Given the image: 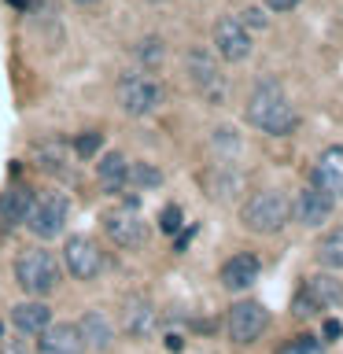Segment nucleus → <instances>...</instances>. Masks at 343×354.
I'll return each mask as SVG.
<instances>
[{
  "label": "nucleus",
  "mask_w": 343,
  "mask_h": 354,
  "mask_svg": "<svg viewBox=\"0 0 343 354\" xmlns=\"http://www.w3.org/2000/svg\"><path fill=\"white\" fill-rule=\"evenodd\" d=\"M243 115H248V122L259 133H266V137H288V133L299 126V115L292 111V104H288L281 82H273V77H262V82L251 88Z\"/></svg>",
  "instance_id": "nucleus-1"
},
{
  "label": "nucleus",
  "mask_w": 343,
  "mask_h": 354,
  "mask_svg": "<svg viewBox=\"0 0 343 354\" xmlns=\"http://www.w3.org/2000/svg\"><path fill=\"white\" fill-rule=\"evenodd\" d=\"M240 218L251 232L273 236V232H281L288 225V218H292V199L284 192H277V188H262V192H254L248 203H243Z\"/></svg>",
  "instance_id": "nucleus-2"
},
{
  "label": "nucleus",
  "mask_w": 343,
  "mask_h": 354,
  "mask_svg": "<svg viewBox=\"0 0 343 354\" xmlns=\"http://www.w3.org/2000/svg\"><path fill=\"white\" fill-rule=\"evenodd\" d=\"M15 281L33 299H44L59 288V266H55V259L44 248H26L15 259Z\"/></svg>",
  "instance_id": "nucleus-3"
},
{
  "label": "nucleus",
  "mask_w": 343,
  "mask_h": 354,
  "mask_svg": "<svg viewBox=\"0 0 343 354\" xmlns=\"http://www.w3.org/2000/svg\"><path fill=\"white\" fill-rule=\"evenodd\" d=\"M66 218H71V199L63 192H41V196H33V203H30L26 229L37 240H55V236H63Z\"/></svg>",
  "instance_id": "nucleus-4"
},
{
  "label": "nucleus",
  "mask_w": 343,
  "mask_h": 354,
  "mask_svg": "<svg viewBox=\"0 0 343 354\" xmlns=\"http://www.w3.org/2000/svg\"><path fill=\"white\" fill-rule=\"evenodd\" d=\"M270 328V314H266L262 303L254 299H240V303L229 306L225 314V332L237 347H251L254 339H262V332Z\"/></svg>",
  "instance_id": "nucleus-5"
},
{
  "label": "nucleus",
  "mask_w": 343,
  "mask_h": 354,
  "mask_svg": "<svg viewBox=\"0 0 343 354\" xmlns=\"http://www.w3.org/2000/svg\"><path fill=\"white\" fill-rule=\"evenodd\" d=\"M159 104H163V85L155 77H144V74H122L118 77V107L126 115L144 118Z\"/></svg>",
  "instance_id": "nucleus-6"
},
{
  "label": "nucleus",
  "mask_w": 343,
  "mask_h": 354,
  "mask_svg": "<svg viewBox=\"0 0 343 354\" xmlns=\"http://www.w3.org/2000/svg\"><path fill=\"white\" fill-rule=\"evenodd\" d=\"M100 225H104L107 240L118 243V248H144V240H148V225H144V218L137 214L133 207H111L100 214Z\"/></svg>",
  "instance_id": "nucleus-7"
},
{
  "label": "nucleus",
  "mask_w": 343,
  "mask_h": 354,
  "mask_svg": "<svg viewBox=\"0 0 343 354\" xmlns=\"http://www.w3.org/2000/svg\"><path fill=\"white\" fill-rule=\"evenodd\" d=\"M185 71L192 77V85L199 88V96L210 100V104H221L225 100V77L218 71V59L207 48H192L185 55Z\"/></svg>",
  "instance_id": "nucleus-8"
},
{
  "label": "nucleus",
  "mask_w": 343,
  "mask_h": 354,
  "mask_svg": "<svg viewBox=\"0 0 343 354\" xmlns=\"http://www.w3.org/2000/svg\"><path fill=\"white\" fill-rule=\"evenodd\" d=\"M104 251H100L96 240L89 236H71L63 243V266L66 273L74 277V281H93V277H100V270H104Z\"/></svg>",
  "instance_id": "nucleus-9"
},
{
  "label": "nucleus",
  "mask_w": 343,
  "mask_h": 354,
  "mask_svg": "<svg viewBox=\"0 0 343 354\" xmlns=\"http://www.w3.org/2000/svg\"><path fill=\"white\" fill-rule=\"evenodd\" d=\"M214 48L225 63H243L251 55V30L243 26L237 15H221L214 22Z\"/></svg>",
  "instance_id": "nucleus-10"
},
{
  "label": "nucleus",
  "mask_w": 343,
  "mask_h": 354,
  "mask_svg": "<svg viewBox=\"0 0 343 354\" xmlns=\"http://www.w3.org/2000/svg\"><path fill=\"white\" fill-rule=\"evenodd\" d=\"M332 210H336V196H328L325 188H317V185H306L303 192L292 199V218L303 221L306 229H321L332 218Z\"/></svg>",
  "instance_id": "nucleus-11"
},
{
  "label": "nucleus",
  "mask_w": 343,
  "mask_h": 354,
  "mask_svg": "<svg viewBox=\"0 0 343 354\" xmlns=\"http://www.w3.org/2000/svg\"><path fill=\"white\" fill-rule=\"evenodd\" d=\"M33 196L37 192H33L30 185H11L0 192V236H8V232H15L19 225H26Z\"/></svg>",
  "instance_id": "nucleus-12"
},
{
  "label": "nucleus",
  "mask_w": 343,
  "mask_h": 354,
  "mask_svg": "<svg viewBox=\"0 0 343 354\" xmlns=\"http://www.w3.org/2000/svg\"><path fill=\"white\" fill-rule=\"evenodd\" d=\"M33 354H85V339L77 325H44L37 332V351Z\"/></svg>",
  "instance_id": "nucleus-13"
},
{
  "label": "nucleus",
  "mask_w": 343,
  "mask_h": 354,
  "mask_svg": "<svg viewBox=\"0 0 343 354\" xmlns=\"http://www.w3.org/2000/svg\"><path fill=\"white\" fill-rule=\"evenodd\" d=\"M259 273H262L259 254L240 251V254H232V259L221 266V288H225V292H248V288L259 281Z\"/></svg>",
  "instance_id": "nucleus-14"
},
{
  "label": "nucleus",
  "mask_w": 343,
  "mask_h": 354,
  "mask_svg": "<svg viewBox=\"0 0 343 354\" xmlns=\"http://www.w3.org/2000/svg\"><path fill=\"white\" fill-rule=\"evenodd\" d=\"M310 185H317V188H325L328 196L343 199V148H340V144H332V148L321 151Z\"/></svg>",
  "instance_id": "nucleus-15"
},
{
  "label": "nucleus",
  "mask_w": 343,
  "mask_h": 354,
  "mask_svg": "<svg viewBox=\"0 0 343 354\" xmlns=\"http://www.w3.org/2000/svg\"><path fill=\"white\" fill-rule=\"evenodd\" d=\"M303 288L314 295V303L321 310L343 306V281H340V277H332V273H310L306 281H303Z\"/></svg>",
  "instance_id": "nucleus-16"
},
{
  "label": "nucleus",
  "mask_w": 343,
  "mask_h": 354,
  "mask_svg": "<svg viewBox=\"0 0 343 354\" xmlns=\"http://www.w3.org/2000/svg\"><path fill=\"white\" fill-rule=\"evenodd\" d=\"M126 174H129L126 155H122V151H107L104 159H100V170H96V185H100V192H107V196L122 192V188H126Z\"/></svg>",
  "instance_id": "nucleus-17"
},
{
  "label": "nucleus",
  "mask_w": 343,
  "mask_h": 354,
  "mask_svg": "<svg viewBox=\"0 0 343 354\" xmlns=\"http://www.w3.org/2000/svg\"><path fill=\"white\" fill-rule=\"evenodd\" d=\"M52 321V310L41 303V299H33V303H19L11 306V325H15V332H22V336H37V332Z\"/></svg>",
  "instance_id": "nucleus-18"
},
{
  "label": "nucleus",
  "mask_w": 343,
  "mask_h": 354,
  "mask_svg": "<svg viewBox=\"0 0 343 354\" xmlns=\"http://www.w3.org/2000/svg\"><path fill=\"white\" fill-rule=\"evenodd\" d=\"M33 162L41 166V170H48V174H66V144L63 140H37L33 144Z\"/></svg>",
  "instance_id": "nucleus-19"
},
{
  "label": "nucleus",
  "mask_w": 343,
  "mask_h": 354,
  "mask_svg": "<svg viewBox=\"0 0 343 354\" xmlns=\"http://www.w3.org/2000/svg\"><path fill=\"white\" fill-rule=\"evenodd\" d=\"M77 332H82V339H85V351H107V347H111V339H115V336H111V325L96 314V310L82 317Z\"/></svg>",
  "instance_id": "nucleus-20"
},
{
  "label": "nucleus",
  "mask_w": 343,
  "mask_h": 354,
  "mask_svg": "<svg viewBox=\"0 0 343 354\" xmlns=\"http://www.w3.org/2000/svg\"><path fill=\"white\" fill-rule=\"evenodd\" d=\"M317 262L325 266V270H343V225L325 232V240H321V248H317Z\"/></svg>",
  "instance_id": "nucleus-21"
},
{
  "label": "nucleus",
  "mask_w": 343,
  "mask_h": 354,
  "mask_svg": "<svg viewBox=\"0 0 343 354\" xmlns=\"http://www.w3.org/2000/svg\"><path fill=\"white\" fill-rule=\"evenodd\" d=\"M126 332L129 336H148L151 332V306L144 303V299L126 303Z\"/></svg>",
  "instance_id": "nucleus-22"
},
{
  "label": "nucleus",
  "mask_w": 343,
  "mask_h": 354,
  "mask_svg": "<svg viewBox=\"0 0 343 354\" xmlns=\"http://www.w3.org/2000/svg\"><path fill=\"white\" fill-rule=\"evenodd\" d=\"M133 55H137V63L144 66V71H159L163 66V59H166V44L155 37H144V41H137V48H133Z\"/></svg>",
  "instance_id": "nucleus-23"
},
{
  "label": "nucleus",
  "mask_w": 343,
  "mask_h": 354,
  "mask_svg": "<svg viewBox=\"0 0 343 354\" xmlns=\"http://www.w3.org/2000/svg\"><path fill=\"white\" fill-rule=\"evenodd\" d=\"M126 185H133V188H159L163 185V170H155V166H148V162H137V166H129Z\"/></svg>",
  "instance_id": "nucleus-24"
},
{
  "label": "nucleus",
  "mask_w": 343,
  "mask_h": 354,
  "mask_svg": "<svg viewBox=\"0 0 343 354\" xmlns=\"http://www.w3.org/2000/svg\"><path fill=\"white\" fill-rule=\"evenodd\" d=\"M100 144H104L100 133H77V137L71 140V151L77 155V159H93V155L100 151Z\"/></svg>",
  "instance_id": "nucleus-25"
},
{
  "label": "nucleus",
  "mask_w": 343,
  "mask_h": 354,
  "mask_svg": "<svg viewBox=\"0 0 343 354\" xmlns=\"http://www.w3.org/2000/svg\"><path fill=\"white\" fill-rule=\"evenodd\" d=\"M214 151L232 159V155H240V133L237 129H214Z\"/></svg>",
  "instance_id": "nucleus-26"
},
{
  "label": "nucleus",
  "mask_w": 343,
  "mask_h": 354,
  "mask_svg": "<svg viewBox=\"0 0 343 354\" xmlns=\"http://www.w3.org/2000/svg\"><path fill=\"white\" fill-rule=\"evenodd\" d=\"M181 225H185L181 207H177V203L163 207V214H159V232H163V236H174V232H181Z\"/></svg>",
  "instance_id": "nucleus-27"
},
{
  "label": "nucleus",
  "mask_w": 343,
  "mask_h": 354,
  "mask_svg": "<svg viewBox=\"0 0 343 354\" xmlns=\"http://www.w3.org/2000/svg\"><path fill=\"white\" fill-rule=\"evenodd\" d=\"M292 314H295V317H317V314H321V306L314 303V295H310L306 288H299L295 299H292Z\"/></svg>",
  "instance_id": "nucleus-28"
},
{
  "label": "nucleus",
  "mask_w": 343,
  "mask_h": 354,
  "mask_svg": "<svg viewBox=\"0 0 343 354\" xmlns=\"http://www.w3.org/2000/svg\"><path fill=\"white\" fill-rule=\"evenodd\" d=\"M237 19H240L243 26H248V30H266V26H270V15H266L262 8H243Z\"/></svg>",
  "instance_id": "nucleus-29"
},
{
  "label": "nucleus",
  "mask_w": 343,
  "mask_h": 354,
  "mask_svg": "<svg viewBox=\"0 0 343 354\" xmlns=\"http://www.w3.org/2000/svg\"><path fill=\"white\" fill-rule=\"evenodd\" d=\"M284 351H288V354H317V351H321V339L306 332V336H295V339L288 343Z\"/></svg>",
  "instance_id": "nucleus-30"
},
{
  "label": "nucleus",
  "mask_w": 343,
  "mask_h": 354,
  "mask_svg": "<svg viewBox=\"0 0 343 354\" xmlns=\"http://www.w3.org/2000/svg\"><path fill=\"white\" fill-rule=\"evenodd\" d=\"M340 336H343V325H340V321H332V317H328V321H325V339H328V343H336Z\"/></svg>",
  "instance_id": "nucleus-31"
},
{
  "label": "nucleus",
  "mask_w": 343,
  "mask_h": 354,
  "mask_svg": "<svg viewBox=\"0 0 343 354\" xmlns=\"http://www.w3.org/2000/svg\"><path fill=\"white\" fill-rule=\"evenodd\" d=\"M266 8L270 11H292V8H299V0H266Z\"/></svg>",
  "instance_id": "nucleus-32"
},
{
  "label": "nucleus",
  "mask_w": 343,
  "mask_h": 354,
  "mask_svg": "<svg viewBox=\"0 0 343 354\" xmlns=\"http://www.w3.org/2000/svg\"><path fill=\"white\" fill-rule=\"evenodd\" d=\"M181 232H185V236H177V243H174L177 251H185L188 243H192V236H196V225H192V229H181Z\"/></svg>",
  "instance_id": "nucleus-33"
},
{
  "label": "nucleus",
  "mask_w": 343,
  "mask_h": 354,
  "mask_svg": "<svg viewBox=\"0 0 343 354\" xmlns=\"http://www.w3.org/2000/svg\"><path fill=\"white\" fill-rule=\"evenodd\" d=\"M181 347H185V339H181V336H166V351L181 354Z\"/></svg>",
  "instance_id": "nucleus-34"
},
{
  "label": "nucleus",
  "mask_w": 343,
  "mask_h": 354,
  "mask_svg": "<svg viewBox=\"0 0 343 354\" xmlns=\"http://www.w3.org/2000/svg\"><path fill=\"white\" fill-rule=\"evenodd\" d=\"M8 8H15V11H26V8H30V0H8Z\"/></svg>",
  "instance_id": "nucleus-35"
},
{
  "label": "nucleus",
  "mask_w": 343,
  "mask_h": 354,
  "mask_svg": "<svg viewBox=\"0 0 343 354\" xmlns=\"http://www.w3.org/2000/svg\"><path fill=\"white\" fill-rule=\"evenodd\" d=\"M74 4H82V8H89V4H96V0H74Z\"/></svg>",
  "instance_id": "nucleus-36"
},
{
  "label": "nucleus",
  "mask_w": 343,
  "mask_h": 354,
  "mask_svg": "<svg viewBox=\"0 0 343 354\" xmlns=\"http://www.w3.org/2000/svg\"><path fill=\"white\" fill-rule=\"evenodd\" d=\"M151 4H163V0H151Z\"/></svg>",
  "instance_id": "nucleus-37"
}]
</instances>
